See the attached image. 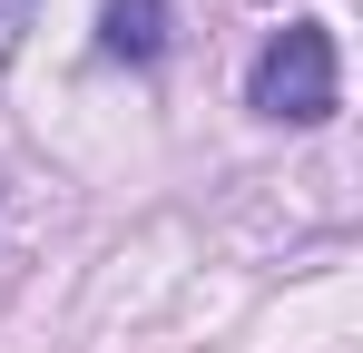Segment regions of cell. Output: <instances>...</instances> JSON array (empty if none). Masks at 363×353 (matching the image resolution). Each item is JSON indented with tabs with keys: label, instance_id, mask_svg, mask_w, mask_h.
I'll list each match as a JSON object with an SVG mask.
<instances>
[{
	"label": "cell",
	"instance_id": "obj_2",
	"mask_svg": "<svg viewBox=\"0 0 363 353\" xmlns=\"http://www.w3.org/2000/svg\"><path fill=\"white\" fill-rule=\"evenodd\" d=\"M99 50L147 69V59L167 50V0H108V10H99Z\"/></svg>",
	"mask_w": 363,
	"mask_h": 353
},
{
	"label": "cell",
	"instance_id": "obj_1",
	"mask_svg": "<svg viewBox=\"0 0 363 353\" xmlns=\"http://www.w3.org/2000/svg\"><path fill=\"white\" fill-rule=\"evenodd\" d=\"M245 108L275 118V128H324L344 108V59H334V30L324 20H285L255 69H245Z\"/></svg>",
	"mask_w": 363,
	"mask_h": 353
}]
</instances>
